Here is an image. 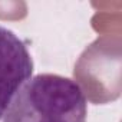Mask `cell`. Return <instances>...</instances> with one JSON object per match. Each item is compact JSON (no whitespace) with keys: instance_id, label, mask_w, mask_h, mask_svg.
I'll list each match as a JSON object with an SVG mask.
<instances>
[{"instance_id":"1","label":"cell","mask_w":122,"mask_h":122,"mask_svg":"<svg viewBox=\"0 0 122 122\" xmlns=\"http://www.w3.org/2000/svg\"><path fill=\"white\" fill-rule=\"evenodd\" d=\"M86 98L75 81L43 73L19 89L3 122H86Z\"/></svg>"},{"instance_id":"2","label":"cell","mask_w":122,"mask_h":122,"mask_svg":"<svg viewBox=\"0 0 122 122\" xmlns=\"http://www.w3.org/2000/svg\"><path fill=\"white\" fill-rule=\"evenodd\" d=\"M75 78L95 103L115 101L121 93V37L96 39L81 56Z\"/></svg>"},{"instance_id":"3","label":"cell","mask_w":122,"mask_h":122,"mask_svg":"<svg viewBox=\"0 0 122 122\" xmlns=\"http://www.w3.org/2000/svg\"><path fill=\"white\" fill-rule=\"evenodd\" d=\"M32 72L33 60L25 42L0 26V119L13 96L30 79Z\"/></svg>"}]
</instances>
